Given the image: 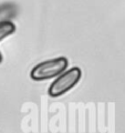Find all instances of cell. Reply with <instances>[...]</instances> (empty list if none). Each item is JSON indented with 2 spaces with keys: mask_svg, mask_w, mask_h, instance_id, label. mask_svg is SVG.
<instances>
[{
  "mask_svg": "<svg viewBox=\"0 0 125 133\" xmlns=\"http://www.w3.org/2000/svg\"><path fill=\"white\" fill-rule=\"evenodd\" d=\"M66 68H68V59L64 57H60L37 64L31 70L30 77L36 81L48 80V79L58 77L62 72H64Z\"/></svg>",
  "mask_w": 125,
  "mask_h": 133,
  "instance_id": "1",
  "label": "cell"
},
{
  "mask_svg": "<svg viewBox=\"0 0 125 133\" xmlns=\"http://www.w3.org/2000/svg\"><path fill=\"white\" fill-rule=\"evenodd\" d=\"M82 76L81 69L78 66H74L72 69H69L68 71L62 72L58 76V78L53 81L49 87V94L51 97H60V95L66 93L71 90L77 83L80 81Z\"/></svg>",
  "mask_w": 125,
  "mask_h": 133,
  "instance_id": "2",
  "label": "cell"
},
{
  "mask_svg": "<svg viewBox=\"0 0 125 133\" xmlns=\"http://www.w3.org/2000/svg\"><path fill=\"white\" fill-rule=\"evenodd\" d=\"M16 14V7L11 3H5L0 7V22L10 20Z\"/></svg>",
  "mask_w": 125,
  "mask_h": 133,
  "instance_id": "3",
  "label": "cell"
},
{
  "mask_svg": "<svg viewBox=\"0 0 125 133\" xmlns=\"http://www.w3.org/2000/svg\"><path fill=\"white\" fill-rule=\"evenodd\" d=\"M15 30H16V27L10 20L0 22V41L7 38L8 36L12 35L15 32Z\"/></svg>",
  "mask_w": 125,
  "mask_h": 133,
  "instance_id": "4",
  "label": "cell"
},
{
  "mask_svg": "<svg viewBox=\"0 0 125 133\" xmlns=\"http://www.w3.org/2000/svg\"><path fill=\"white\" fill-rule=\"evenodd\" d=\"M1 61H2V56H1V52H0V63H1Z\"/></svg>",
  "mask_w": 125,
  "mask_h": 133,
  "instance_id": "5",
  "label": "cell"
}]
</instances>
